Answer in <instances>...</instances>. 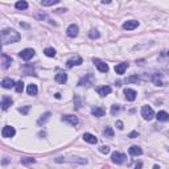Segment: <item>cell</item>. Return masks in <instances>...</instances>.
I'll use <instances>...</instances> for the list:
<instances>
[{
	"label": "cell",
	"mask_w": 169,
	"mask_h": 169,
	"mask_svg": "<svg viewBox=\"0 0 169 169\" xmlns=\"http://www.w3.org/2000/svg\"><path fill=\"white\" fill-rule=\"evenodd\" d=\"M20 38H21L20 33L16 32L15 29L7 28V29H3V31H2V44L3 45L13 44V42L20 41Z\"/></svg>",
	"instance_id": "6da1fadb"
},
{
	"label": "cell",
	"mask_w": 169,
	"mask_h": 169,
	"mask_svg": "<svg viewBox=\"0 0 169 169\" xmlns=\"http://www.w3.org/2000/svg\"><path fill=\"white\" fill-rule=\"evenodd\" d=\"M141 116L146 120H152L155 118V111L152 107L149 106H143L141 107Z\"/></svg>",
	"instance_id": "7a4b0ae2"
},
{
	"label": "cell",
	"mask_w": 169,
	"mask_h": 169,
	"mask_svg": "<svg viewBox=\"0 0 169 169\" xmlns=\"http://www.w3.org/2000/svg\"><path fill=\"white\" fill-rule=\"evenodd\" d=\"M111 160H112V162H115V164L122 165V164H124V162H125L127 156L124 153H120V152H114L111 155Z\"/></svg>",
	"instance_id": "3957f363"
},
{
	"label": "cell",
	"mask_w": 169,
	"mask_h": 169,
	"mask_svg": "<svg viewBox=\"0 0 169 169\" xmlns=\"http://www.w3.org/2000/svg\"><path fill=\"white\" fill-rule=\"evenodd\" d=\"M16 135V131L12 125H4L3 130H2V136L5 139H9V137H13Z\"/></svg>",
	"instance_id": "277c9868"
},
{
	"label": "cell",
	"mask_w": 169,
	"mask_h": 169,
	"mask_svg": "<svg viewBox=\"0 0 169 169\" xmlns=\"http://www.w3.org/2000/svg\"><path fill=\"white\" fill-rule=\"evenodd\" d=\"M82 62H83V59H82L81 56H74V57H71V58H69L68 61H66V66L70 69V68H73V66L82 65Z\"/></svg>",
	"instance_id": "5b68a950"
},
{
	"label": "cell",
	"mask_w": 169,
	"mask_h": 169,
	"mask_svg": "<svg viewBox=\"0 0 169 169\" xmlns=\"http://www.w3.org/2000/svg\"><path fill=\"white\" fill-rule=\"evenodd\" d=\"M19 56L24 59V61H29V59H32L34 57V50L31 49V48H28V49H24L19 53Z\"/></svg>",
	"instance_id": "8992f818"
},
{
	"label": "cell",
	"mask_w": 169,
	"mask_h": 169,
	"mask_svg": "<svg viewBox=\"0 0 169 169\" xmlns=\"http://www.w3.org/2000/svg\"><path fill=\"white\" fill-rule=\"evenodd\" d=\"M93 62L95 64L96 69H98L100 73H107V71H108V65H107L106 62H103V61H100L99 58H94Z\"/></svg>",
	"instance_id": "52a82bcc"
},
{
	"label": "cell",
	"mask_w": 169,
	"mask_h": 169,
	"mask_svg": "<svg viewBox=\"0 0 169 169\" xmlns=\"http://www.w3.org/2000/svg\"><path fill=\"white\" fill-rule=\"evenodd\" d=\"M93 83H94L93 74H86L79 82H78V86H91Z\"/></svg>",
	"instance_id": "ba28073f"
},
{
	"label": "cell",
	"mask_w": 169,
	"mask_h": 169,
	"mask_svg": "<svg viewBox=\"0 0 169 169\" xmlns=\"http://www.w3.org/2000/svg\"><path fill=\"white\" fill-rule=\"evenodd\" d=\"M78 31H79V29H78L77 24H71V25H69V28L66 29V34H68L70 38H74L78 36Z\"/></svg>",
	"instance_id": "9c48e42d"
},
{
	"label": "cell",
	"mask_w": 169,
	"mask_h": 169,
	"mask_svg": "<svg viewBox=\"0 0 169 169\" xmlns=\"http://www.w3.org/2000/svg\"><path fill=\"white\" fill-rule=\"evenodd\" d=\"M137 27H139V21L136 20H128L123 24V29H125V31H134Z\"/></svg>",
	"instance_id": "30bf717a"
},
{
	"label": "cell",
	"mask_w": 169,
	"mask_h": 169,
	"mask_svg": "<svg viewBox=\"0 0 169 169\" xmlns=\"http://www.w3.org/2000/svg\"><path fill=\"white\" fill-rule=\"evenodd\" d=\"M61 120H62V122H66V123L71 124V125H77L78 123H79V120H78V118H77V116H74V115H65V116H62V118H61Z\"/></svg>",
	"instance_id": "8fae6325"
},
{
	"label": "cell",
	"mask_w": 169,
	"mask_h": 169,
	"mask_svg": "<svg viewBox=\"0 0 169 169\" xmlns=\"http://www.w3.org/2000/svg\"><path fill=\"white\" fill-rule=\"evenodd\" d=\"M124 95H125V99H127V100L134 102V100L136 99L137 93L135 91L134 89H125V90H124Z\"/></svg>",
	"instance_id": "7c38bea8"
},
{
	"label": "cell",
	"mask_w": 169,
	"mask_h": 169,
	"mask_svg": "<svg viewBox=\"0 0 169 169\" xmlns=\"http://www.w3.org/2000/svg\"><path fill=\"white\" fill-rule=\"evenodd\" d=\"M12 103H13L12 98H9V96H7V95H4L3 98H2V110H3V111L8 110L9 106H12Z\"/></svg>",
	"instance_id": "4fadbf2b"
},
{
	"label": "cell",
	"mask_w": 169,
	"mask_h": 169,
	"mask_svg": "<svg viewBox=\"0 0 169 169\" xmlns=\"http://www.w3.org/2000/svg\"><path fill=\"white\" fill-rule=\"evenodd\" d=\"M11 64H12V58L9 57V56H7L5 53H3L2 54V68L5 70V69H8L9 66H11Z\"/></svg>",
	"instance_id": "5bb4252c"
},
{
	"label": "cell",
	"mask_w": 169,
	"mask_h": 169,
	"mask_svg": "<svg viewBox=\"0 0 169 169\" xmlns=\"http://www.w3.org/2000/svg\"><path fill=\"white\" fill-rule=\"evenodd\" d=\"M105 108H102V107H93L91 108V115L95 116V118H102V116H105Z\"/></svg>",
	"instance_id": "9a60e30c"
},
{
	"label": "cell",
	"mask_w": 169,
	"mask_h": 169,
	"mask_svg": "<svg viewBox=\"0 0 169 169\" xmlns=\"http://www.w3.org/2000/svg\"><path fill=\"white\" fill-rule=\"evenodd\" d=\"M83 140L86 143H89V144H96V143H98V139H96L93 134H89V132L83 134Z\"/></svg>",
	"instance_id": "2e32d148"
},
{
	"label": "cell",
	"mask_w": 169,
	"mask_h": 169,
	"mask_svg": "<svg viewBox=\"0 0 169 169\" xmlns=\"http://www.w3.org/2000/svg\"><path fill=\"white\" fill-rule=\"evenodd\" d=\"M96 91H98V94H99L100 96H106V95H108V94H111L112 89H111L110 86H100V87L96 89Z\"/></svg>",
	"instance_id": "e0dca14e"
},
{
	"label": "cell",
	"mask_w": 169,
	"mask_h": 169,
	"mask_svg": "<svg viewBox=\"0 0 169 169\" xmlns=\"http://www.w3.org/2000/svg\"><path fill=\"white\" fill-rule=\"evenodd\" d=\"M54 79H56V82L64 84V83H66V81H68V74L66 73H57L56 77H54Z\"/></svg>",
	"instance_id": "ac0fdd59"
},
{
	"label": "cell",
	"mask_w": 169,
	"mask_h": 169,
	"mask_svg": "<svg viewBox=\"0 0 169 169\" xmlns=\"http://www.w3.org/2000/svg\"><path fill=\"white\" fill-rule=\"evenodd\" d=\"M127 68H128V64H127V62L118 64V65L115 66V71H116V74H124V71L127 70Z\"/></svg>",
	"instance_id": "d6986e66"
},
{
	"label": "cell",
	"mask_w": 169,
	"mask_h": 169,
	"mask_svg": "<svg viewBox=\"0 0 169 169\" xmlns=\"http://www.w3.org/2000/svg\"><path fill=\"white\" fill-rule=\"evenodd\" d=\"M128 152H130L131 156H140V155H143V149L140 147H137V146H132L128 149Z\"/></svg>",
	"instance_id": "ffe728a7"
},
{
	"label": "cell",
	"mask_w": 169,
	"mask_h": 169,
	"mask_svg": "<svg viewBox=\"0 0 169 169\" xmlns=\"http://www.w3.org/2000/svg\"><path fill=\"white\" fill-rule=\"evenodd\" d=\"M15 82L11 79V78H4V79L2 81V86L3 89H12V87H15Z\"/></svg>",
	"instance_id": "44dd1931"
},
{
	"label": "cell",
	"mask_w": 169,
	"mask_h": 169,
	"mask_svg": "<svg viewBox=\"0 0 169 169\" xmlns=\"http://www.w3.org/2000/svg\"><path fill=\"white\" fill-rule=\"evenodd\" d=\"M27 93H28V95L34 96V95H37L38 89H37V86H36L34 83H31V84H28V87H27Z\"/></svg>",
	"instance_id": "7402d4cb"
},
{
	"label": "cell",
	"mask_w": 169,
	"mask_h": 169,
	"mask_svg": "<svg viewBox=\"0 0 169 169\" xmlns=\"http://www.w3.org/2000/svg\"><path fill=\"white\" fill-rule=\"evenodd\" d=\"M156 118H157L159 122H168V120H169V114L165 112V111H159L157 115H156Z\"/></svg>",
	"instance_id": "603a6c76"
},
{
	"label": "cell",
	"mask_w": 169,
	"mask_h": 169,
	"mask_svg": "<svg viewBox=\"0 0 169 169\" xmlns=\"http://www.w3.org/2000/svg\"><path fill=\"white\" fill-rule=\"evenodd\" d=\"M15 7L19 11H25V9H28V3L25 2V0H19V2L15 4Z\"/></svg>",
	"instance_id": "cb8c5ba5"
},
{
	"label": "cell",
	"mask_w": 169,
	"mask_h": 169,
	"mask_svg": "<svg viewBox=\"0 0 169 169\" xmlns=\"http://www.w3.org/2000/svg\"><path fill=\"white\" fill-rule=\"evenodd\" d=\"M152 82H153L155 84H157V86H164V82L161 81V74H159V73L153 74V77H152Z\"/></svg>",
	"instance_id": "d4e9b609"
},
{
	"label": "cell",
	"mask_w": 169,
	"mask_h": 169,
	"mask_svg": "<svg viewBox=\"0 0 169 169\" xmlns=\"http://www.w3.org/2000/svg\"><path fill=\"white\" fill-rule=\"evenodd\" d=\"M61 0H42L41 4L44 5V7H52V5H56L58 4Z\"/></svg>",
	"instance_id": "484cf974"
},
{
	"label": "cell",
	"mask_w": 169,
	"mask_h": 169,
	"mask_svg": "<svg viewBox=\"0 0 169 169\" xmlns=\"http://www.w3.org/2000/svg\"><path fill=\"white\" fill-rule=\"evenodd\" d=\"M49 118H50V112H45L44 115H42V116L38 119V122H37V123H38L40 125H41V124H45L48 120H49Z\"/></svg>",
	"instance_id": "4316f807"
},
{
	"label": "cell",
	"mask_w": 169,
	"mask_h": 169,
	"mask_svg": "<svg viewBox=\"0 0 169 169\" xmlns=\"http://www.w3.org/2000/svg\"><path fill=\"white\" fill-rule=\"evenodd\" d=\"M15 90H16V93L21 94V93L24 91V82H23V81L16 82V84H15Z\"/></svg>",
	"instance_id": "83f0119b"
},
{
	"label": "cell",
	"mask_w": 169,
	"mask_h": 169,
	"mask_svg": "<svg viewBox=\"0 0 169 169\" xmlns=\"http://www.w3.org/2000/svg\"><path fill=\"white\" fill-rule=\"evenodd\" d=\"M44 53H45L46 57H50V58H53L54 56H56V50H54L53 48H46V49L44 50Z\"/></svg>",
	"instance_id": "f1b7e54d"
},
{
	"label": "cell",
	"mask_w": 169,
	"mask_h": 169,
	"mask_svg": "<svg viewBox=\"0 0 169 169\" xmlns=\"http://www.w3.org/2000/svg\"><path fill=\"white\" fill-rule=\"evenodd\" d=\"M74 106L77 110H79L81 106H82V99H81V96L79 95H74Z\"/></svg>",
	"instance_id": "f546056e"
},
{
	"label": "cell",
	"mask_w": 169,
	"mask_h": 169,
	"mask_svg": "<svg viewBox=\"0 0 169 169\" xmlns=\"http://www.w3.org/2000/svg\"><path fill=\"white\" fill-rule=\"evenodd\" d=\"M103 135L106 137H114V130L111 128V127H106L105 131H103Z\"/></svg>",
	"instance_id": "4dcf8cb0"
},
{
	"label": "cell",
	"mask_w": 169,
	"mask_h": 169,
	"mask_svg": "<svg viewBox=\"0 0 169 169\" xmlns=\"http://www.w3.org/2000/svg\"><path fill=\"white\" fill-rule=\"evenodd\" d=\"M36 160L34 159H31V157H25V159H21V164L23 165H31V164H34Z\"/></svg>",
	"instance_id": "1f68e13d"
},
{
	"label": "cell",
	"mask_w": 169,
	"mask_h": 169,
	"mask_svg": "<svg viewBox=\"0 0 169 169\" xmlns=\"http://www.w3.org/2000/svg\"><path fill=\"white\" fill-rule=\"evenodd\" d=\"M99 36H100V33L96 31V29H91V31H90V33H89V37L90 38H99Z\"/></svg>",
	"instance_id": "d6a6232c"
},
{
	"label": "cell",
	"mask_w": 169,
	"mask_h": 169,
	"mask_svg": "<svg viewBox=\"0 0 169 169\" xmlns=\"http://www.w3.org/2000/svg\"><path fill=\"white\" fill-rule=\"evenodd\" d=\"M119 111H120V106H119V105H112V106H111V115L115 116Z\"/></svg>",
	"instance_id": "836d02e7"
},
{
	"label": "cell",
	"mask_w": 169,
	"mask_h": 169,
	"mask_svg": "<svg viewBox=\"0 0 169 169\" xmlns=\"http://www.w3.org/2000/svg\"><path fill=\"white\" fill-rule=\"evenodd\" d=\"M99 152L103 153V155H107L108 152H110V147L108 146H102V147H99Z\"/></svg>",
	"instance_id": "e575fe53"
},
{
	"label": "cell",
	"mask_w": 169,
	"mask_h": 169,
	"mask_svg": "<svg viewBox=\"0 0 169 169\" xmlns=\"http://www.w3.org/2000/svg\"><path fill=\"white\" fill-rule=\"evenodd\" d=\"M29 110H31V106H25V107H20L19 108V112H21L23 115H27V114L29 112Z\"/></svg>",
	"instance_id": "d590c367"
},
{
	"label": "cell",
	"mask_w": 169,
	"mask_h": 169,
	"mask_svg": "<svg viewBox=\"0 0 169 169\" xmlns=\"http://www.w3.org/2000/svg\"><path fill=\"white\" fill-rule=\"evenodd\" d=\"M136 136H139V134H137V132H136V131H132V132H131V134L128 135V137H131V139H135Z\"/></svg>",
	"instance_id": "8d00e7d4"
},
{
	"label": "cell",
	"mask_w": 169,
	"mask_h": 169,
	"mask_svg": "<svg viewBox=\"0 0 169 169\" xmlns=\"http://www.w3.org/2000/svg\"><path fill=\"white\" fill-rule=\"evenodd\" d=\"M116 127H118V130H123V122L118 120V122H116Z\"/></svg>",
	"instance_id": "74e56055"
},
{
	"label": "cell",
	"mask_w": 169,
	"mask_h": 169,
	"mask_svg": "<svg viewBox=\"0 0 169 169\" xmlns=\"http://www.w3.org/2000/svg\"><path fill=\"white\" fill-rule=\"evenodd\" d=\"M135 81L139 82V78H137V77H131L130 79H128V82H135Z\"/></svg>",
	"instance_id": "f35d334b"
},
{
	"label": "cell",
	"mask_w": 169,
	"mask_h": 169,
	"mask_svg": "<svg viewBox=\"0 0 169 169\" xmlns=\"http://www.w3.org/2000/svg\"><path fill=\"white\" fill-rule=\"evenodd\" d=\"M57 12L58 13H62V12H66V9L65 8H59V9H57Z\"/></svg>",
	"instance_id": "ab89813d"
},
{
	"label": "cell",
	"mask_w": 169,
	"mask_h": 169,
	"mask_svg": "<svg viewBox=\"0 0 169 169\" xmlns=\"http://www.w3.org/2000/svg\"><path fill=\"white\" fill-rule=\"evenodd\" d=\"M102 3H103V4H110L111 0H102Z\"/></svg>",
	"instance_id": "60d3db41"
},
{
	"label": "cell",
	"mask_w": 169,
	"mask_h": 169,
	"mask_svg": "<svg viewBox=\"0 0 169 169\" xmlns=\"http://www.w3.org/2000/svg\"><path fill=\"white\" fill-rule=\"evenodd\" d=\"M54 96H56V98H57V99H61V94H59V93H57V94H56V95H54Z\"/></svg>",
	"instance_id": "b9f144b4"
},
{
	"label": "cell",
	"mask_w": 169,
	"mask_h": 169,
	"mask_svg": "<svg viewBox=\"0 0 169 169\" xmlns=\"http://www.w3.org/2000/svg\"><path fill=\"white\" fill-rule=\"evenodd\" d=\"M143 166V164H140V162H139V164H136V168H141Z\"/></svg>",
	"instance_id": "7bdbcfd3"
},
{
	"label": "cell",
	"mask_w": 169,
	"mask_h": 169,
	"mask_svg": "<svg viewBox=\"0 0 169 169\" xmlns=\"http://www.w3.org/2000/svg\"><path fill=\"white\" fill-rule=\"evenodd\" d=\"M168 56H169V52H168Z\"/></svg>",
	"instance_id": "ee69618b"
},
{
	"label": "cell",
	"mask_w": 169,
	"mask_h": 169,
	"mask_svg": "<svg viewBox=\"0 0 169 169\" xmlns=\"http://www.w3.org/2000/svg\"><path fill=\"white\" fill-rule=\"evenodd\" d=\"M168 151H169V148H168Z\"/></svg>",
	"instance_id": "f6af8a7d"
}]
</instances>
